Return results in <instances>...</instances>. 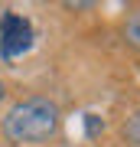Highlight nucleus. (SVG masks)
<instances>
[{
    "label": "nucleus",
    "instance_id": "f257e3e1",
    "mask_svg": "<svg viewBox=\"0 0 140 147\" xmlns=\"http://www.w3.org/2000/svg\"><path fill=\"white\" fill-rule=\"evenodd\" d=\"M62 105L49 95H23L0 118V137L10 147H42L62 134Z\"/></svg>",
    "mask_w": 140,
    "mask_h": 147
},
{
    "label": "nucleus",
    "instance_id": "f03ea898",
    "mask_svg": "<svg viewBox=\"0 0 140 147\" xmlns=\"http://www.w3.org/2000/svg\"><path fill=\"white\" fill-rule=\"evenodd\" d=\"M33 39H36V30H33V20L23 13L7 10L0 16V59L3 62H13V59L26 56L33 49Z\"/></svg>",
    "mask_w": 140,
    "mask_h": 147
},
{
    "label": "nucleus",
    "instance_id": "7ed1b4c3",
    "mask_svg": "<svg viewBox=\"0 0 140 147\" xmlns=\"http://www.w3.org/2000/svg\"><path fill=\"white\" fill-rule=\"evenodd\" d=\"M121 39L130 53L140 56V3H130L124 20H121Z\"/></svg>",
    "mask_w": 140,
    "mask_h": 147
},
{
    "label": "nucleus",
    "instance_id": "20e7f679",
    "mask_svg": "<svg viewBox=\"0 0 140 147\" xmlns=\"http://www.w3.org/2000/svg\"><path fill=\"white\" fill-rule=\"evenodd\" d=\"M121 141H124V147H140V108H134V111L124 118Z\"/></svg>",
    "mask_w": 140,
    "mask_h": 147
},
{
    "label": "nucleus",
    "instance_id": "39448f33",
    "mask_svg": "<svg viewBox=\"0 0 140 147\" xmlns=\"http://www.w3.org/2000/svg\"><path fill=\"white\" fill-rule=\"evenodd\" d=\"M82 124H85V137H88V141H94V137L104 134V121H101L98 115H85Z\"/></svg>",
    "mask_w": 140,
    "mask_h": 147
},
{
    "label": "nucleus",
    "instance_id": "423d86ee",
    "mask_svg": "<svg viewBox=\"0 0 140 147\" xmlns=\"http://www.w3.org/2000/svg\"><path fill=\"white\" fill-rule=\"evenodd\" d=\"M7 98H10V88H7V82H3V79H0V105H3V101H7Z\"/></svg>",
    "mask_w": 140,
    "mask_h": 147
}]
</instances>
